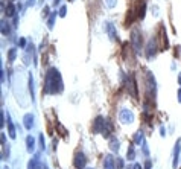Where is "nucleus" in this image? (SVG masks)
<instances>
[{"mask_svg":"<svg viewBox=\"0 0 181 169\" xmlns=\"http://www.w3.org/2000/svg\"><path fill=\"white\" fill-rule=\"evenodd\" d=\"M134 143H137V145L141 143V134H140V133H137L136 134V137H134Z\"/></svg>","mask_w":181,"mask_h":169,"instance_id":"1a4fd4ad","label":"nucleus"},{"mask_svg":"<svg viewBox=\"0 0 181 169\" xmlns=\"http://www.w3.org/2000/svg\"><path fill=\"white\" fill-rule=\"evenodd\" d=\"M26 142H28V143H26V145H28V151H29V152H32V151H34V145H35V143H34V142H35V140H34V137H31V136H29V137L26 139Z\"/></svg>","mask_w":181,"mask_h":169,"instance_id":"423d86ee","label":"nucleus"},{"mask_svg":"<svg viewBox=\"0 0 181 169\" xmlns=\"http://www.w3.org/2000/svg\"><path fill=\"white\" fill-rule=\"evenodd\" d=\"M133 169H141V166H140V165H134V168Z\"/></svg>","mask_w":181,"mask_h":169,"instance_id":"f8f14e48","label":"nucleus"},{"mask_svg":"<svg viewBox=\"0 0 181 169\" xmlns=\"http://www.w3.org/2000/svg\"><path fill=\"white\" fill-rule=\"evenodd\" d=\"M126 157H128V160H134V157H136V151H134L133 145L130 146V149H128V154H126Z\"/></svg>","mask_w":181,"mask_h":169,"instance_id":"0eeeda50","label":"nucleus"},{"mask_svg":"<svg viewBox=\"0 0 181 169\" xmlns=\"http://www.w3.org/2000/svg\"><path fill=\"white\" fill-rule=\"evenodd\" d=\"M85 163H87V159H85V156H84L82 152H78V154L75 156V168L82 169L84 166H85Z\"/></svg>","mask_w":181,"mask_h":169,"instance_id":"f257e3e1","label":"nucleus"},{"mask_svg":"<svg viewBox=\"0 0 181 169\" xmlns=\"http://www.w3.org/2000/svg\"><path fill=\"white\" fill-rule=\"evenodd\" d=\"M116 163H117V169L123 168V160L122 159H116Z\"/></svg>","mask_w":181,"mask_h":169,"instance_id":"9b49d317","label":"nucleus"},{"mask_svg":"<svg viewBox=\"0 0 181 169\" xmlns=\"http://www.w3.org/2000/svg\"><path fill=\"white\" fill-rule=\"evenodd\" d=\"M104 169H116V162L111 156H107L104 159Z\"/></svg>","mask_w":181,"mask_h":169,"instance_id":"7ed1b4c3","label":"nucleus"},{"mask_svg":"<svg viewBox=\"0 0 181 169\" xmlns=\"http://www.w3.org/2000/svg\"><path fill=\"white\" fill-rule=\"evenodd\" d=\"M180 142L178 140V143H177V146H175V151H174V169H177V165H178V154H180Z\"/></svg>","mask_w":181,"mask_h":169,"instance_id":"20e7f679","label":"nucleus"},{"mask_svg":"<svg viewBox=\"0 0 181 169\" xmlns=\"http://www.w3.org/2000/svg\"><path fill=\"white\" fill-rule=\"evenodd\" d=\"M14 12H15L14 5H12V3H9V5H8V9H6V15H14Z\"/></svg>","mask_w":181,"mask_h":169,"instance_id":"6e6552de","label":"nucleus"},{"mask_svg":"<svg viewBox=\"0 0 181 169\" xmlns=\"http://www.w3.org/2000/svg\"><path fill=\"white\" fill-rule=\"evenodd\" d=\"M120 121L123 124H131L133 122V113L128 111V110H122L120 111Z\"/></svg>","mask_w":181,"mask_h":169,"instance_id":"f03ea898","label":"nucleus"},{"mask_svg":"<svg viewBox=\"0 0 181 169\" xmlns=\"http://www.w3.org/2000/svg\"><path fill=\"white\" fill-rule=\"evenodd\" d=\"M14 58H15V49H11L9 50V61H14Z\"/></svg>","mask_w":181,"mask_h":169,"instance_id":"9d476101","label":"nucleus"},{"mask_svg":"<svg viewBox=\"0 0 181 169\" xmlns=\"http://www.w3.org/2000/svg\"><path fill=\"white\" fill-rule=\"evenodd\" d=\"M25 125H26L28 129H31V127L34 125V116L32 114H26L25 116Z\"/></svg>","mask_w":181,"mask_h":169,"instance_id":"39448f33","label":"nucleus"},{"mask_svg":"<svg viewBox=\"0 0 181 169\" xmlns=\"http://www.w3.org/2000/svg\"><path fill=\"white\" fill-rule=\"evenodd\" d=\"M178 83H180V84H181V75H180V81H178Z\"/></svg>","mask_w":181,"mask_h":169,"instance_id":"ddd939ff","label":"nucleus"}]
</instances>
